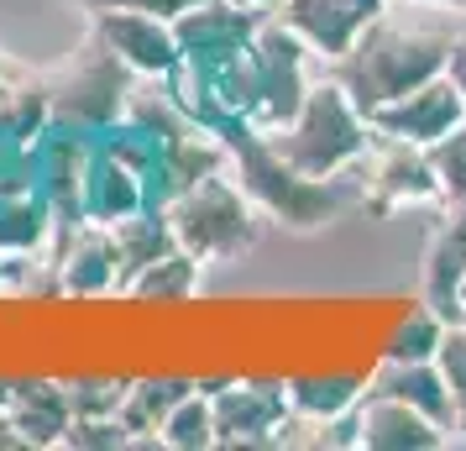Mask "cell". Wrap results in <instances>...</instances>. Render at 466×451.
Returning a JSON list of instances; mask_svg holds the SVG:
<instances>
[{"label": "cell", "mask_w": 466, "mask_h": 451, "mask_svg": "<svg viewBox=\"0 0 466 451\" xmlns=\"http://www.w3.org/2000/svg\"><path fill=\"white\" fill-rule=\"evenodd\" d=\"M220 137L231 148L236 184L252 194V205L268 220H278V226H289V231H325L346 210H361L357 173H346V179H309L294 163H283L273 152V142H268V131L252 127V121H231Z\"/></svg>", "instance_id": "obj_1"}, {"label": "cell", "mask_w": 466, "mask_h": 451, "mask_svg": "<svg viewBox=\"0 0 466 451\" xmlns=\"http://www.w3.org/2000/svg\"><path fill=\"white\" fill-rule=\"evenodd\" d=\"M445 53H451V32L424 22H399L393 11L378 16V22L361 32L351 53L330 64V79H336L361 110H378L388 100L409 95L414 85L445 74Z\"/></svg>", "instance_id": "obj_2"}, {"label": "cell", "mask_w": 466, "mask_h": 451, "mask_svg": "<svg viewBox=\"0 0 466 451\" xmlns=\"http://www.w3.org/2000/svg\"><path fill=\"white\" fill-rule=\"evenodd\" d=\"M268 142L283 163H294L309 179H346V173H357V163L372 148V127H367V110L325 74L304 95L294 121L268 131Z\"/></svg>", "instance_id": "obj_3"}, {"label": "cell", "mask_w": 466, "mask_h": 451, "mask_svg": "<svg viewBox=\"0 0 466 451\" xmlns=\"http://www.w3.org/2000/svg\"><path fill=\"white\" fill-rule=\"evenodd\" d=\"M163 210L173 220V237L194 262H236L247 258L262 237V210L252 205V194L220 169L210 179H199L189 190H178L163 200Z\"/></svg>", "instance_id": "obj_4"}, {"label": "cell", "mask_w": 466, "mask_h": 451, "mask_svg": "<svg viewBox=\"0 0 466 451\" xmlns=\"http://www.w3.org/2000/svg\"><path fill=\"white\" fill-rule=\"evenodd\" d=\"M43 79H47V95H53V127H74V131H89V137L121 127L127 95L137 85V74L110 53L100 32H85L74 58L64 68L43 74Z\"/></svg>", "instance_id": "obj_5"}, {"label": "cell", "mask_w": 466, "mask_h": 451, "mask_svg": "<svg viewBox=\"0 0 466 451\" xmlns=\"http://www.w3.org/2000/svg\"><path fill=\"white\" fill-rule=\"evenodd\" d=\"M252 58H257V106H252V127L273 131L283 121H294V110L304 106V95L315 89V79L330 74V64H319V53L299 32L262 16L252 37Z\"/></svg>", "instance_id": "obj_6"}, {"label": "cell", "mask_w": 466, "mask_h": 451, "mask_svg": "<svg viewBox=\"0 0 466 451\" xmlns=\"http://www.w3.org/2000/svg\"><path fill=\"white\" fill-rule=\"evenodd\" d=\"M361 184V210L372 215H399V210H435L441 205V179L430 169V152L399 137H378L357 163Z\"/></svg>", "instance_id": "obj_7"}, {"label": "cell", "mask_w": 466, "mask_h": 451, "mask_svg": "<svg viewBox=\"0 0 466 451\" xmlns=\"http://www.w3.org/2000/svg\"><path fill=\"white\" fill-rule=\"evenodd\" d=\"M367 127L378 137H399V142L430 148V142L451 137L456 127H466V100H461V89L451 85V74H435V79L414 85L399 100L367 110Z\"/></svg>", "instance_id": "obj_8"}, {"label": "cell", "mask_w": 466, "mask_h": 451, "mask_svg": "<svg viewBox=\"0 0 466 451\" xmlns=\"http://www.w3.org/2000/svg\"><path fill=\"white\" fill-rule=\"evenodd\" d=\"M215 405V446H278V430L289 420V388L283 384H205Z\"/></svg>", "instance_id": "obj_9"}, {"label": "cell", "mask_w": 466, "mask_h": 451, "mask_svg": "<svg viewBox=\"0 0 466 451\" xmlns=\"http://www.w3.org/2000/svg\"><path fill=\"white\" fill-rule=\"evenodd\" d=\"M53 279L58 294L74 300H100L121 289V262H116V237L100 220H58V237H53Z\"/></svg>", "instance_id": "obj_10"}, {"label": "cell", "mask_w": 466, "mask_h": 451, "mask_svg": "<svg viewBox=\"0 0 466 451\" xmlns=\"http://www.w3.org/2000/svg\"><path fill=\"white\" fill-rule=\"evenodd\" d=\"M268 16H278L289 32H299L319 53V64H336L378 16H388V0H283Z\"/></svg>", "instance_id": "obj_11"}, {"label": "cell", "mask_w": 466, "mask_h": 451, "mask_svg": "<svg viewBox=\"0 0 466 451\" xmlns=\"http://www.w3.org/2000/svg\"><path fill=\"white\" fill-rule=\"evenodd\" d=\"M89 32H100L106 47L131 74H157L163 79L184 58L173 16H157V11H89Z\"/></svg>", "instance_id": "obj_12"}, {"label": "cell", "mask_w": 466, "mask_h": 451, "mask_svg": "<svg viewBox=\"0 0 466 451\" xmlns=\"http://www.w3.org/2000/svg\"><path fill=\"white\" fill-rule=\"evenodd\" d=\"M466 273V200H445L435 205V226L424 237L420 258V300L441 310L445 321L456 315V289Z\"/></svg>", "instance_id": "obj_13"}, {"label": "cell", "mask_w": 466, "mask_h": 451, "mask_svg": "<svg viewBox=\"0 0 466 451\" xmlns=\"http://www.w3.org/2000/svg\"><path fill=\"white\" fill-rule=\"evenodd\" d=\"M451 430L435 425L424 409L403 405L393 394H361L357 399V451H441Z\"/></svg>", "instance_id": "obj_14"}, {"label": "cell", "mask_w": 466, "mask_h": 451, "mask_svg": "<svg viewBox=\"0 0 466 451\" xmlns=\"http://www.w3.org/2000/svg\"><path fill=\"white\" fill-rule=\"evenodd\" d=\"M0 420L22 446H64V430L74 420L64 384L47 378H0Z\"/></svg>", "instance_id": "obj_15"}, {"label": "cell", "mask_w": 466, "mask_h": 451, "mask_svg": "<svg viewBox=\"0 0 466 451\" xmlns=\"http://www.w3.org/2000/svg\"><path fill=\"white\" fill-rule=\"evenodd\" d=\"M142 205H152V190L147 179L131 169L127 158H116V152L95 137V158H89V173H85V194H79V210L85 220H100V226H116V220H127L137 215Z\"/></svg>", "instance_id": "obj_16"}, {"label": "cell", "mask_w": 466, "mask_h": 451, "mask_svg": "<svg viewBox=\"0 0 466 451\" xmlns=\"http://www.w3.org/2000/svg\"><path fill=\"white\" fill-rule=\"evenodd\" d=\"M268 11H257L247 0H194L189 11L173 16L178 47L184 53H215V47H241L257 37Z\"/></svg>", "instance_id": "obj_17"}, {"label": "cell", "mask_w": 466, "mask_h": 451, "mask_svg": "<svg viewBox=\"0 0 466 451\" xmlns=\"http://www.w3.org/2000/svg\"><path fill=\"white\" fill-rule=\"evenodd\" d=\"M367 394H393L451 430V388H445L435 357H378V367L367 373Z\"/></svg>", "instance_id": "obj_18"}, {"label": "cell", "mask_w": 466, "mask_h": 451, "mask_svg": "<svg viewBox=\"0 0 466 451\" xmlns=\"http://www.w3.org/2000/svg\"><path fill=\"white\" fill-rule=\"evenodd\" d=\"M53 237H58V210L43 190H22L0 200V258L53 252Z\"/></svg>", "instance_id": "obj_19"}, {"label": "cell", "mask_w": 466, "mask_h": 451, "mask_svg": "<svg viewBox=\"0 0 466 451\" xmlns=\"http://www.w3.org/2000/svg\"><path fill=\"white\" fill-rule=\"evenodd\" d=\"M110 237H116V262H121V289H127L147 262L168 258L173 247H178V237H173V220L163 205H142L137 215H127V220H116L110 226ZM116 289V294H121Z\"/></svg>", "instance_id": "obj_20"}, {"label": "cell", "mask_w": 466, "mask_h": 451, "mask_svg": "<svg viewBox=\"0 0 466 451\" xmlns=\"http://www.w3.org/2000/svg\"><path fill=\"white\" fill-rule=\"evenodd\" d=\"M194 388V378H137L121 399V425L131 430V446H152L157 425L173 415V405Z\"/></svg>", "instance_id": "obj_21"}, {"label": "cell", "mask_w": 466, "mask_h": 451, "mask_svg": "<svg viewBox=\"0 0 466 451\" xmlns=\"http://www.w3.org/2000/svg\"><path fill=\"white\" fill-rule=\"evenodd\" d=\"M199 268H205V262H194L184 247H173L168 258L147 262V268L121 289V300H157V304L194 300V294H199Z\"/></svg>", "instance_id": "obj_22"}, {"label": "cell", "mask_w": 466, "mask_h": 451, "mask_svg": "<svg viewBox=\"0 0 466 451\" xmlns=\"http://www.w3.org/2000/svg\"><path fill=\"white\" fill-rule=\"evenodd\" d=\"M289 409L294 415H309V420H336L346 409H357V399L367 394V373L351 378V373H330V378H289Z\"/></svg>", "instance_id": "obj_23"}, {"label": "cell", "mask_w": 466, "mask_h": 451, "mask_svg": "<svg viewBox=\"0 0 466 451\" xmlns=\"http://www.w3.org/2000/svg\"><path fill=\"white\" fill-rule=\"evenodd\" d=\"M152 446H168V451H210L215 446V405H210V388L194 384L173 415L157 425V441Z\"/></svg>", "instance_id": "obj_24"}, {"label": "cell", "mask_w": 466, "mask_h": 451, "mask_svg": "<svg viewBox=\"0 0 466 451\" xmlns=\"http://www.w3.org/2000/svg\"><path fill=\"white\" fill-rule=\"evenodd\" d=\"M435 367L451 388V446H466V321H445Z\"/></svg>", "instance_id": "obj_25"}, {"label": "cell", "mask_w": 466, "mask_h": 451, "mask_svg": "<svg viewBox=\"0 0 466 451\" xmlns=\"http://www.w3.org/2000/svg\"><path fill=\"white\" fill-rule=\"evenodd\" d=\"M441 336H445V315H441V310H430L424 300H414V310L388 331L382 357H435Z\"/></svg>", "instance_id": "obj_26"}, {"label": "cell", "mask_w": 466, "mask_h": 451, "mask_svg": "<svg viewBox=\"0 0 466 451\" xmlns=\"http://www.w3.org/2000/svg\"><path fill=\"white\" fill-rule=\"evenodd\" d=\"M430 169L441 179V205L445 200H466V127H456L451 137L430 142Z\"/></svg>", "instance_id": "obj_27"}, {"label": "cell", "mask_w": 466, "mask_h": 451, "mask_svg": "<svg viewBox=\"0 0 466 451\" xmlns=\"http://www.w3.org/2000/svg\"><path fill=\"white\" fill-rule=\"evenodd\" d=\"M64 446L74 451H116L131 446V430L121 425V415H74L64 430Z\"/></svg>", "instance_id": "obj_28"}, {"label": "cell", "mask_w": 466, "mask_h": 451, "mask_svg": "<svg viewBox=\"0 0 466 451\" xmlns=\"http://www.w3.org/2000/svg\"><path fill=\"white\" fill-rule=\"evenodd\" d=\"M74 415H121L127 378H68L64 384Z\"/></svg>", "instance_id": "obj_29"}, {"label": "cell", "mask_w": 466, "mask_h": 451, "mask_svg": "<svg viewBox=\"0 0 466 451\" xmlns=\"http://www.w3.org/2000/svg\"><path fill=\"white\" fill-rule=\"evenodd\" d=\"M79 11H157V16H178V11H189L194 0H74Z\"/></svg>", "instance_id": "obj_30"}, {"label": "cell", "mask_w": 466, "mask_h": 451, "mask_svg": "<svg viewBox=\"0 0 466 451\" xmlns=\"http://www.w3.org/2000/svg\"><path fill=\"white\" fill-rule=\"evenodd\" d=\"M445 74H451V85L461 89V100H466V32H451V53H445Z\"/></svg>", "instance_id": "obj_31"}, {"label": "cell", "mask_w": 466, "mask_h": 451, "mask_svg": "<svg viewBox=\"0 0 466 451\" xmlns=\"http://www.w3.org/2000/svg\"><path fill=\"white\" fill-rule=\"evenodd\" d=\"M16 74H22V64H11V58H5V53H0V95H5V89H11V79H16Z\"/></svg>", "instance_id": "obj_32"}, {"label": "cell", "mask_w": 466, "mask_h": 451, "mask_svg": "<svg viewBox=\"0 0 466 451\" xmlns=\"http://www.w3.org/2000/svg\"><path fill=\"white\" fill-rule=\"evenodd\" d=\"M456 310H466V273H461V289H456ZM456 321V315H451Z\"/></svg>", "instance_id": "obj_33"}, {"label": "cell", "mask_w": 466, "mask_h": 451, "mask_svg": "<svg viewBox=\"0 0 466 451\" xmlns=\"http://www.w3.org/2000/svg\"><path fill=\"white\" fill-rule=\"evenodd\" d=\"M441 5H461V11H466V0H441Z\"/></svg>", "instance_id": "obj_34"}, {"label": "cell", "mask_w": 466, "mask_h": 451, "mask_svg": "<svg viewBox=\"0 0 466 451\" xmlns=\"http://www.w3.org/2000/svg\"><path fill=\"white\" fill-rule=\"evenodd\" d=\"M0 279H5V258H0Z\"/></svg>", "instance_id": "obj_35"}, {"label": "cell", "mask_w": 466, "mask_h": 451, "mask_svg": "<svg viewBox=\"0 0 466 451\" xmlns=\"http://www.w3.org/2000/svg\"><path fill=\"white\" fill-rule=\"evenodd\" d=\"M456 321H466V310H456Z\"/></svg>", "instance_id": "obj_36"}]
</instances>
